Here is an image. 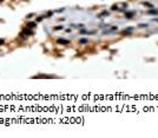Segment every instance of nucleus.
Listing matches in <instances>:
<instances>
[{
    "label": "nucleus",
    "instance_id": "39448f33",
    "mask_svg": "<svg viewBox=\"0 0 158 138\" xmlns=\"http://www.w3.org/2000/svg\"><path fill=\"white\" fill-rule=\"evenodd\" d=\"M54 30H63V26H57L54 27Z\"/></svg>",
    "mask_w": 158,
    "mask_h": 138
},
{
    "label": "nucleus",
    "instance_id": "f257e3e1",
    "mask_svg": "<svg viewBox=\"0 0 158 138\" xmlns=\"http://www.w3.org/2000/svg\"><path fill=\"white\" fill-rule=\"evenodd\" d=\"M32 29H30V27H27V29H24L22 30V34H26V35H32Z\"/></svg>",
    "mask_w": 158,
    "mask_h": 138
},
{
    "label": "nucleus",
    "instance_id": "f03ea898",
    "mask_svg": "<svg viewBox=\"0 0 158 138\" xmlns=\"http://www.w3.org/2000/svg\"><path fill=\"white\" fill-rule=\"evenodd\" d=\"M58 43H59V44H65V45H66V44H68L70 41H68V40H65V39H58Z\"/></svg>",
    "mask_w": 158,
    "mask_h": 138
},
{
    "label": "nucleus",
    "instance_id": "7ed1b4c3",
    "mask_svg": "<svg viewBox=\"0 0 158 138\" xmlns=\"http://www.w3.org/2000/svg\"><path fill=\"white\" fill-rule=\"evenodd\" d=\"M35 26V22H28L27 24V27H30V29H33Z\"/></svg>",
    "mask_w": 158,
    "mask_h": 138
},
{
    "label": "nucleus",
    "instance_id": "20e7f679",
    "mask_svg": "<svg viewBox=\"0 0 158 138\" xmlns=\"http://www.w3.org/2000/svg\"><path fill=\"white\" fill-rule=\"evenodd\" d=\"M79 43H80V44H86V43H87V40H86V39H80V40H79Z\"/></svg>",
    "mask_w": 158,
    "mask_h": 138
},
{
    "label": "nucleus",
    "instance_id": "0eeeda50",
    "mask_svg": "<svg viewBox=\"0 0 158 138\" xmlns=\"http://www.w3.org/2000/svg\"><path fill=\"white\" fill-rule=\"evenodd\" d=\"M1 1H3V0H0V3H1Z\"/></svg>",
    "mask_w": 158,
    "mask_h": 138
},
{
    "label": "nucleus",
    "instance_id": "423d86ee",
    "mask_svg": "<svg viewBox=\"0 0 158 138\" xmlns=\"http://www.w3.org/2000/svg\"><path fill=\"white\" fill-rule=\"evenodd\" d=\"M4 43H5V40H4V39H0V45H3Z\"/></svg>",
    "mask_w": 158,
    "mask_h": 138
}]
</instances>
